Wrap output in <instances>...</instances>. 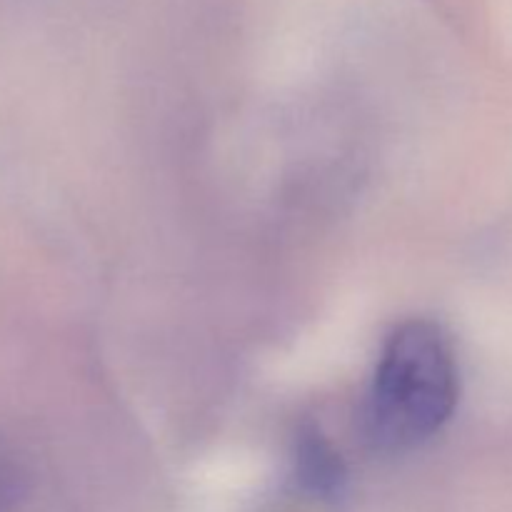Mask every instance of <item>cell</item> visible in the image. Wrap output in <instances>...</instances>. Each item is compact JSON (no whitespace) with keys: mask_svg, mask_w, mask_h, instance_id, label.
<instances>
[{"mask_svg":"<svg viewBox=\"0 0 512 512\" xmlns=\"http://www.w3.org/2000/svg\"><path fill=\"white\" fill-rule=\"evenodd\" d=\"M460 375L438 323L413 318L390 333L365 408L368 438L405 450L433 438L455 413Z\"/></svg>","mask_w":512,"mask_h":512,"instance_id":"1","label":"cell"},{"mask_svg":"<svg viewBox=\"0 0 512 512\" xmlns=\"http://www.w3.org/2000/svg\"><path fill=\"white\" fill-rule=\"evenodd\" d=\"M23 500V483L8 460L0 458V512H15Z\"/></svg>","mask_w":512,"mask_h":512,"instance_id":"3","label":"cell"},{"mask_svg":"<svg viewBox=\"0 0 512 512\" xmlns=\"http://www.w3.org/2000/svg\"><path fill=\"white\" fill-rule=\"evenodd\" d=\"M298 463H300V473H303V480L313 485V488L318 490L333 488V485L340 480L338 455L333 453L328 440H325L320 433H315V430H308V433L300 438Z\"/></svg>","mask_w":512,"mask_h":512,"instance_id":"2","label":"cell"}]
</instances>
